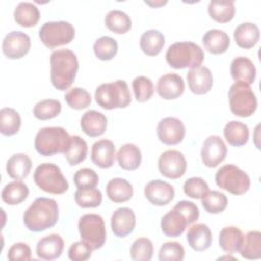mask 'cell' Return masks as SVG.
Segmentation results:
<instances>
[{
    "mask_svg": "<svg viewBox=\"0 0 261 261\" xmlns=\"http://www.w3.org/2000/svg\"><path fill=\"white\" fill-rule=\"evenodd\" d=\"M81 127L91 138L102 136L107 127V118L99 111L88 110L81 118Z\"/></svg>",
    "mask_w": 261,
    "mask_h": 261,
    "instance_id": "obj_21",
    "label": "cell"
},
{
    "mask_svg": "<svg viewBox=\"0 0 261 261\" xmlns=\"http://www.w3.org/2000/svg\"><path fill=\"white\" fill-rule=\"evenodd\" d=\"M158 258L160 261H181L185 258V249L177 242H166L160 247Z\"/></svg>",
    "mask_w": 261,
    "mask_h": 261,
    "instance_id": "obj_47",
    "label": "cell"
},
{
    "mask_svg": "<svg viewBox=\"0 0 261 261\" xmlns=\"http://www.w3.org/2000/svg\"><path fill=\"white\" fill-rule=\"evenodd\" d=\"M92 251L91 247L81 240L80 242L71 244L68 249V258L72 261H85L90 259Z\"/></svg>",
    "mask_w": 261,
    "mask_h": 261,
    "instance_id": "obj_50",
    "label": "cell"
},
{
    "mask_svg": "<svg viewBox=\"0 0 261 261\" xmlns=\"http://www.w3.org/2000/svg\"><path fill=\"white\" fill-rule=\"evenodd\" d=\"M64 99L67 103V105L75 110H82L87 108L88 106H90L91 102H92V98L90 93L83 89V88H79L75 87L73 89H71L70 91H68L65 96Z\"/></svg>",
    "mask_w": 261,
    "mask_h": 261,
    "instance_id": "obj_44",
    "label": "cell"
},
{
    "mask_svg": "<svg viewBox=\"0 0 261 261\" xmlns=\"http://www.w3.org/2000/svg\"><path fill=\"white\" fill-rule=\"evenodd\" d=\"M145 197L155 206H165L174 198V189L167 181L155 179L145 186Z\"/></svg>",
    "mask_w": 261,
    "mask_h": 261,
    "instance_id": "obj_15",
    "label": "cell"
},
{
    "mask_svg": "<svg viewBox=\"0 0 261 261\" xmlns=\"http://www.w3.org/2000/svg\"><path fill=\"white\" fill-rule=\"evenodd\" d=\"M233 38L239 47L250 49L258 43L260 38V31L258 25L255 23L243 22L234 29Z\"/></svg>",
    "mask_w": 261,
    "mask_h": 261,
    "instance_id": "obj_26",
    "label": "cell"
},
{
    "mask_svg": "<svg viewBox=\"0 0 261 261\" xmlns=\"http://www.w3.org/2000/svg\"><path fill=\"white\" fill-rule=\"evenodd\" d=\"M223 135L229 145L241 147L247 144L249 140V127L241 121L231 120L225 124Z\"/></svg>",
    "mask_w": 261,
    "mask_h": 261,
    "instance_id": "obj_33",
    "label": "cell"
},
{
    "mask_svg": "<svg viewBox=\"0 0 261 261\" xmlns=\"http://www.w3.org/2000/svg\"><path fill=\"white\" fill-rule=\"evenodd\" d=\"M106 194L109 200L114 203H123L132 199L134 194L133 186L122 177H115L108 181Z\"/></svg>",
    "mask_w": 261,
    "mask_h": 261,
    "instance_id": "obj_27",
    "label": "cell"
},
{
    "mask_svg": "<svg viewBox=\"0 0 261 261\" xmlns=\"http://www.w3.org/2000/svg\"><path fill=\"white\" fill-rule=\"evenodd\" d=\"M115 152L113 142L108 139H102L93 144L91 158L93 163L98 167L109 168L114 164Z\"/></svg>",
    "mask_w": 261,
    "mask_h": 261,
    "instance_id": "obj_19",
    "label": "cell"
},
{
    "mask_svg": "<svg viewBox=\"0 0 261 261\" xmlns=\"http://www.w3.org/2000/svg\"><path fill=\"white\" fill-rule=\"evenodd\" d=\"M74 201L82 208H96L102 203V193L96 188L77 189L74 193Z\"/></svg>",
    "mask_w": 261,
    "mask_h": 261,
    "instance_id": "obj_43",
    "label": "cell"
},
{
    "mask_svg": "<svg viewBox=\"0 0 261 261\" xmlns=\"http://www.w3.org/2000/svg\"><path fill=\"white\" fill-rule=\"evenodd\" d=\"M208 13L212 19L220 23L230 21L236 13L233 1L212 0L208 4Z\"/></svg>",
    "mask_w": 261,
    "mask_h": 261,
    "instance_id": "obj_35",
    "label": "cell"
},
{
    "mask_svg": "<svg viewBox=\"0 0 261 261\" xmlns=\"http://www.w3.org/2000/svg\"><path fill=\"white\" fill-rule=\"evenodd\" d=\"M29 196L28 186L20 181L14 180L5 185L1 192V199L8 205H18L22 203Z\"/></svg>",
    "mask_w": 261,
    "mask_h": 261,
    "instance_id": "obj_34",
    "label": "cell"
},
{
    "mask_svg": "<svg viewBox=\"0 0 261 261\" xmlns=\"http://www.w3.org/2000/svg\"><path fill=\"white\" fill-rule=\"evenodd\" d=\"M51 83L59 91L67 90L75 80L79 60L71 50L60 49L51 54Z\"/></svg>",
    "mask_w": 261,
    "mask_h": 261,
    "instance_id": "obj_2",
    "label": "cell"
},
{
    "mask_svg": "<svg viewBox=\"0 0 261 261\" xmlns=\"http://www.w3.org/2000/svg\"><path fill=\"white\" fill-rule=\"evenodd\" d=\"M154 252L152 242L147 238L137 239L130 247V257L136 261H149L151 260Z\"/></svg>",
    "mask_w": 261,
    "mask_h": 261,
    "instance_id": "obj_45",
    "label": "cell"
},
{
    "mask_svg": "<svg viewBox=\"0 0 261 261\" xmlns=\"http://www.w3.org/2000/svg\"><path fill=\"white\" fill-rule=\"evenodd\" d=\"M35 184L44 192L54 195L65 193L68 188V181L62 174L60 168L50 162L41 163L34 172Z\"/></svg>",
    "mask_w": 261,
    "mask_h": 261,
    "instance_id": "obj_6",
    "label": "cell"
},
{
    "mask_svg": "<svg viewBox=\"0 0 261 261\" xmlns=\"http://www.w3.org/2000/svg\"><path fill=\"white\" fill-rule=\"evenodd\" d=\"M21 125L19 113L10 107L0 110V132L3 136H13L18 133Z\"/></svg>",
    "mask_w": 261,
    "mask_h": 261,
    "instance_id": "obj_36",
    "label": "cell"
},
{
    "mask_svg": "<svg viewBox=\"0 0 261 261\" xmlns=\"http://www.w3.org/2000/svg\"><path fill=\"white\" fill-rule=\"evenodd\" d=\"M160 173L171 179L181 177L187 170V160L184 154L177 150H167L158 159Z\"/></svg>",
    "mask_w": 261,
    "mask_h": 261,
    "instance_id": "obj_11",
    "label": "cell"
},
{
    "mask_svg": "<svg viewBox=\"0 0 261 261\" xmlns=\"http://www.w3.org/2000/svg\"><path fill=\"white\" fill-rule=\"evenodd\" d=\"M63 248V239L57 233H52L42 238L37 243L36 253L37 256L42 260H54L60 257Z\"/></svg>",
    "mask_w": 261,
    "mask_h": 261,
    "instance_id": "obj_20",
    "label": "cell"
},
{
    "mask_svg": "<svg viewBox=\"0 0 261 261\" xmlns=\"http://www.w3.org/2000/svg\"><path fill=\"white\" fill-rule=\"evenodd\" d=\"M230 74L236 82H244L251 85L256 79V67L248 57L239 56L231 61Z\"/></svg>",
    "mask_w": 261,
    "mask_h": 261,
    "instance_id": "obj_22",
    "label": "cell"
},
{
    "mask_svg": "<svg viewBox=\"0 0 261 261\" xmlns=\"http://www.w3.org/2000/svg\"><path fill=\"white\" fill-rule=\"evenodd\" d=\"M186 135V127L182 121L176 117H164L157 125V136L160 142L165 145L179 144Z\"/></svg>",
    "mask_w": 261,
    "mask_h": 261,
    "instance_id": "obj_14",
    "label": "cell"
},
{
    "mask_svg": "<svg viewBox=\"0 0 261 261\" xmlns=\"http://www.w3.org/2000/svg\"><path fill=\"white\" fill-rule=\"evenodd\" d=\"M59 217V208L55 200L45 197L37 198L23 213L25 227L34 232L53 227Z\"/></svg>",
    "mask_w": 261,
    "mask_h": 261,
    "instance_id": "obj_1",
    "label": "cell"
},
{
    "mask_svg": "<svg viewBox=\"0 0 261 261\" xmlns=\"http://www.w3.org/2000/svg\"><path fill=\"white\" fill-rule=\"evenodd\" d=\"M227 148L223 140L217 136H209L203 143L201 159L205 166L213 168L218 166L226 157Z\"/></svg>",
    "mask_w": 261,
    "mask_h": 261,
    "instance_id": "obj_12",
    "label": "cell"
},
{
    "mask_svg": "<svg viewBox=\"0 0 261 261\" xmlns=\"http://www.w3.org/2000/svg\"><path fill=\"white\" fill-rule=\"evenodd\" d=\"M202 42L205 49L211 54H222L226 52L230 45L228 35L224 31L218 29L207 31L202 38Z\"/></svg>",
    "mask_w": 261,
    "mask_h": 261,
    "instance_id": "obj_25",
    "label": "cell"
},
{
    "mask_svg": "<svg viewBox=\"0 0 261 261\" xmlns=\"http://www.w3.org/2000/svg\"><path fill=\"white\" fill-rule=\"evenodd\" d=\"M97 104L106 109L125 108L130 104L132 96L125 81L117 80L111 83H104L97 87L95 91Z\"/></svg>",
    "mask_w": 261,
    "mask_h": 261,
    "instance_id": "obj_4",
    "label": "cell"
},
{
    "mask_svg": "<svg viewBox=\"0 0 261 261\" xmlns=\"http://www.w3.org/2000/svg\"><path fill=\"white\" fill-rule=\"evenodd\" d=\"M173 208L176 209L177 211H179L184 215V217L187 219L189 225L196 222L199 218V215H200L199 208L195 203H193L191 201H186V200L179 201L175 204V206Z\"/></svg>",
    "mask_w": 261,
    "mask_h": 261,
    "instance_id": "obj_51",
    "label": "cell"
},
{
    "mask_svg": "<svg viewBox=\"0 0 261 261\" xmlns=\"http://www.w3.org/2000/svg\"><path fill=\"white\" fill-rule=\"evenodd\" d=\"M63 154L70 165H77L86 159L88 145L80 136H71L68 146Z\"/></svg>",
    "mask_w": 261,
    "mask_h": 261,
    "instance_id": "obj_37",
    "label": "cell"
},
{
    "mask_svg": "<svg viewBox=\"0 0 261 261\" xmlns=\"http://www.w3.org/2000/svg\"><path fill=\"white\" fill-rule=\"evenodd\" d=\"M31 49L30 37L21 31L8 33L2 41V52L9 59H19L25 56Z\"/></svg>",
    "mask_w": 261,
    "mask_h": 261,
    "instance_id": "obj_13",
    "label": "cell"
},
{
    "mask_svg": "<svg viewBox=\"0 0 261 261\" xmlns=\"http://www.w3.org/2000/svg\"><path fill=\"white\" fill-rule=\"evenodd\" d=\"M201 202L203 208L211 214L221 213L227 206L226 196L218 191H208L201 198Z\"/></svg>",
    "mask_w": 261,
    "mask_h": 261,
    "instance_id": "obj_42",
    "label": "cell"
},
{
    "mask_svg": "<svg viewBox=\"0 0 261 261\" xmlns=\"http://www.w3.org/2000/svg\"><path fill=\"white\" fill-rule=\"evenodd\" d=\"M187 241L193 250L197 252L205 251L212 243L211 230L204 223L194 224L190 227L187 233Z\"/></svg>",
    "mask_w": 261,
    "mask_h": 261,
    "instance_id": "obj_23",
    "label": "cell"
},
{
    "mask_svg": "<svg viewBox=\"0 0 261 261\" xmlns=\"http://www.w3.org/2000/svg\"><path fill=\"white\" fill-rule=\"evenodd\" d=\"M77 227L82 241L87 243L93 251L103 247L106 242V227L101 215L84 214L79 220Z\"/></svg>",
    "mask_w": 261,
    "mask_h": 261,
    "instance_id": "obj_9",
    "label": "cell"
},
{
    "mask_svg": "<svg viewBox=\"0 0 261 261\" xmlns=\"http://www.w3.org/2000/svg\"><path fill=\"white\" fill-rule=\"evenodd\" d=\"M70 136L60 126H47L39 129L35 137L36 151L43 156H53L64 153Z\"/></svg>",
    "mask_w": 261,
    "mask_h": 261,
    "instance_id": "obj_5",
    "label": "cell"
},
{
    "mask_svg": "<svg viewBox=\"0 0 261 261\" xmlns=\"http://www.w3.org/2000/svg\"><path fill=\"white\" fill-rule=\"evenodd\" d=\"M136 226L135 212L127 207L116 209L111 216L112 232L118 238H124L130 234Z\"/></svg>",
    "mask_w": 261,
    "mask_h": 261,
    "instance_id": "obj_17",
    "label": "cell"
},
{
    "mask_svg": "<svg viewBox=\"0 0 261 261\" xmlns=\"http://www.w3.org/2000/svg\"><path fill=\"white\" fill-rule=\"evenodd\" d=\"M14 20L24 28L35 27L40 19L39 8L32 2H19L13 12Z\"/></svg>",
    "mask_w": 261,
    "mask_h": 261,
    "instance_id": "obj_31",
    "label": "cell"
},
{
    "mask_svg": "<svg viewBox=\"0 0 261 261\" xmlns=\"http://www.w3.org/2000/svg\"><path fill=\"white\" fill-rule=\"evenodd\" d=\"M185 194L192 199H201L208 191L209 186L202 177H190L184 184Z\"/></svg>",
    "mask_w": 261,
    "mask_h": 261,
    "instance_id": "obj_48",
    "label": "cell"
},
{
    "mask_svg": "<svg viewBox=\"0 0 261 261\" xmlns=\"http://www.w3.org/2000/svg\"><path fill=\"white\" fill-rule=\"evenodd\" d=\"M240 254L246 259H259L261 257V233L258 230L249 231L240 249Z\"/></svg>",
    "mask_w": 261,
    "mask_h": 261,
    "instance_id": "obj_39",
    "label": "cell"
},
{
    "mask_svg": "<svg viewBox=\"0 0 261 261\" xmlns=\"http://www.w3.org/2000/svg\"><path fill=\"white\" fill-rule=\"evenodd\" d=\"M230 111L240 117H249L257 109V98L250 85L236 82L228 91Z\"/></svg>",
    "mask_w": 261,
    "mask_h": 261,
    "instance_id": "obj_7",
    "label": "cell"
},
{
    "mask_svg": "<svg viewBox=\"0 0 261 261\" xmlns=\"http://www.w3.org/2000/svg\"><path fill=\"white\" fill-rule=\"evenodd\" d=\"M160 225L161 230L165 236L176 238L184 233L187 225L189 224L184 215L173 208L172 210L168 211L165 215H163V217L161 218Z\"/></svg>",
    "mask_w": 261,
    "mask_h": 261,
    "instance_id": "obj_24",
    "label": "cell"
},
{
    "mask_svg": "<svg viewBox=\"0 0 261 261\" xmlns=\"http://www.w3.org/2000/svg\"><path fill=\"white\" fill-rule=\"evenodd\" d=\"M165 44L164 35L158 30H148L140 39V48L148 56L158 55Z\"/></svg>",
    "mask_w": 261,
    "mask_h": 261,
    "instance_id": "obj_32",
    "label": "cell"
},
{
    "mask_svg": "<svg viewBox=\"0 0 261 261\" xmlns=\"http://www.w3.org/2000/svg\"><path fill=\"white\" fill-rule=\"evenodd\" d=\"M93 50L98 59L107 61L111 60L117 54L118 45L113 38L109 36H103L95 41Z\"/></svg>",
    "mask_w": 261,
    "mask_h": 261,
    "instance_id": "obj_40",
    "label": "cell"
},
{
    "mask_svg": "<svg viewBox=\"0 0 261 261\" xmlns=\"http://www.w3.org/2000/svg\"><path fill=\"white\" fill-rule=\"evenodd\" d=\"M158 95L165 100H174L185 91V82L179 74L166 73L159 77L156 86Z\"/></svg>",
    "mask_w": 261,
    "mask_h": 261,
    "instance_id": "obj_16",
    "label": "cell"
},
{
    "mask_svg": "<svg viewBox=\"0 0 261 261\" xmlns=\"http://www.w3.org/2000/svg\"><path fill=\"white\" fill-rule=\"evenodd\" d=\"M145 3H146V4H148V5H151V6H153V7H158V6H161V5H164V4H166L167 2H166V1H164V2L160 1V2H155V3H152V2H149V1H145Z\"/></svg>",
    "mask_w": 261,
    "mask_h": 261,
    "instance_id": "obj_53",
    "label": "cell"
},
{
    "mask_svg": "<svg viewBox=\"0 0 261 261\" xmlns=\"http://www.w3.org/2000/svg\"><path fill=\"white\" fill-rule=\"evenodd\" d=\"M32 160L31 158L23 154L17 153L12 155L6 162V172L7 174L16 180H21L25 178L31 171Z\"/></svg>",
    "mask_w": 261,
    "mask_h": 261,
    "instance_id": "obj_29",
    "label": "cell"
},
{
    "mask_svg": "<svg viewBox=\"0 0 261 261\" xmlns=\"http://www.w3.org/2000/svg\"><path fill=\"white\" fill-rule=\"evenodd\" d=\"M204 57L202 48L193 42L173 43L168 47L165 54L168 65L174 69L201 66Z\"/></svg>",
    "mask_w": 261,
    "mask_h": 261,
    "instance_id": "obj_3",
    "label": "cell"
},
{
    "mask_svg": "<svg viewBox=\"0 0 261 261\" xmlns=\"http://www.w3.org/2000/svg\"><path fill=\"white\" fill-rule=\"evenodd\" d=\"M74 36L75 30L73 25L64 20L47 21L39 31L42 43L49 49L69 44L74 39Z\"/></svg>",
    "mask_w": 261,
    "mask_h": 261,
    "instance_id": "obj_10",
    "label": "cell"
},
{
    "mask_svg": "<svg viewBox=\"0 0 261 261\" xmlns=\"http://www.w3.org/2000/svg\"><path fill=\"white\" fill-rule=\"evenodd\" d=\"M73 181L77 189H91L97 187L99 176L91 168H82L74 173Z\"/></svg>",
    "mask_w": 261,
    "mask_h": 261,
    "instance_id": "obj_49",
    "label": "cell"
},
{
    "mask_svg": "<svg viewBox=\"0 0 261 261\" xmlns=\"http://www.w3.org/2000/svg\"><path fill=\"white\" fill-rule=\"evenodd\" d=\"M105 25L115 34H125L132 28L130 17L122 10H110L105 16Z\"/></svg>",
    "mask_w": 261,
    "mask_h": 261,
    "instance_id": "obj_38",
    "label": "cell"
},
{
    "mask_svg": "<svg viewBox=\"0 0 261 261\" xmlns=\"http://www.w3.org/2000/svg\"><path fill=\"white\" fill-rule=\"evenodd\" d=\"M133 90L138 102H146L150 100L154 94V85L149 77L139 75L133 81Z\"/></svg>",
    "mask_w": 261,
    "mask_h": 261,
    "instance_id": "obj_46",
    "label": "cell"
},
{
    "mask_svg": "<svg viewBox=\"0 0 261 261\" xmlns=\"http://www.w3.org/2000/svg\"><path fill=\"white\" fill-rule=\"evenodd\" d=\"M118 165L124 170H135L141 165L142 153L138 146L132 143L122 145L117 152Z\"/></svg>",
    "mask_w": 261,
    "mask_h": 261,
    "instance_id": "obj_30",
    "label": "cell"
},
{
    "mask_svg": "<svg viewBox=\"0 0 261 261\" xmlns=\"http://www.w3.org/2000/svg\"><path fill=\"white\" fill-rule=\"evenodd\" d=\"M61 112V103L55 99H44L39 101L33 109L34 116L39 120L52 119Z\"/></svg>",
    "mask_w": 261,
    "mask_h": 261,
    "instance_id": "obj_41",
    "label": "cell"
},
{
    "mask_svg": "<svg viewBox=\"0 0 261 261\" xmlns=\"http://www.w3.org/2000/svg\"><path fill=\"white\" fill-rule=\"evenodd\" d=\"M190 90L196 95L207 94L213 86V75L206 66L191 68L187 74Z\"/></svg>",
    "mask_w": 261,
    "mask_h": 261,
    "instance_id": "obj_18",
    "label": "cell"
},
{
    "mask_svg": "<svg viewBox=\"0 0 261 261\" xmlns=\"http://www.w3.org/2000/svg\"><path fill=\"white\" fill-rule=\"evenodd\" d=\"M216 185L232 195H243L250 189L251 180L249 175L233 164L221 166L215 174Z\"/></svg>",
    "mask_w": 261,
    "mask_h": 261,
    "instance_id": "obj_8",
    "label": "cell"
},
{
    "mask_svg": "<svg viewBox=\"0 0 261 261\" xmlns=\"http://www.w3.org/2000/svg\"><path fill=\"white\" fill-rule=\"evenodd\" d=\"M32 251L25 243L13 244L7 253V258L10 261H28L31 259Z\"/></svg>",
    "mask_w": 261,
    "mask_h": 261,
    "instance_id": "obj_52",
    "label": "cell"
},
{
    "mask_svg": "<svg viewBox=\"0 0 261 261\" xmlns=\"http://www.w3.org/2000/svg\"><path fill=\"white\" fill-rule=\"evenodd\" d=\"M244 233L237 226H226L223 227L219 232V246L220 248L229 254L239 252L243 242H244Z\"/></svg>",
    "mask_w": 261,
    "mask_h": 261,
    "instance_id": "obj_28",
    "label": "cell"
}]
</instances>
